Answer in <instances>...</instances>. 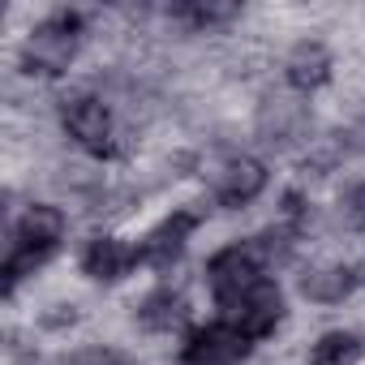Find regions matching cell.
I'll list each match as a JSON object with an SVG mask.
<instances>
[{"label": "cell", "instance_id": "6da1fadb", "mask_svg": "<svg viewBox=\"0 0 365 365\" xmlns=\"http://www.w3.org/2000/svg\"><path fill=\"white\" fill-rule=\"evenodd\" d=\"M215 309H220V322H228L232 331H241L250 344L271 335L279 314H284V297L271 279H258L241 292H228V297H215Z\"/></svg>", "mask_w": 365, "mask_h": 365}, {"label": "cell", "instance_id": "7a4b0ae2", "mask_svg": "<svg viewBox=\"0 0 365 365\" xmlns=\"http://www.w3.org/2000/svg\"><path fill=\"white\" fill-rule=\"evenodd\" d=\"M65 129L91 155H108L116 146V120H112V108L99 95H73V99H65Z\"/></svg>", "mask_w": 365, "mask_h": 365}, {"label": "cell", "instance_id": "3957f363", "mask_svg": "<svg viewBox=\"0 0 365 365\" xmlns=\"http://www.w3.org/2000/svg\"><path fill=\"white\" fill-rule=\"evenodd\" d=\"M245 348H250V339L215 318L211 327H198L190 335V344H185L180 356H185V365H237L245 356Z\"/></svg>", "mask_w": 365, "mask_h": 365}, {"label": "cell", "instance_id": "277c9868", "mask_svg": "<svg viewBox=\"0 0 365 365\" xmlns=\"http://www.w3.org/2000/svg\"><path fill=\"white\" fill-rule=\"evenodd\" d=\"M267 190V168L258 159H228L215 172V198L224 207H245Z\"/></svg>", "mask_w": 365, "mask_h": 365}, {"label": "cell", "instance_id": "5b68a950", "mask_svg": "<svg viewBox=\"0 0 365 365\" xmlns=\"http://www.w3.org/2000/svg\"><path fill=\"white\" fill-rule=\"evenodd\" d=\"M65 237V215L48 202H35L22 211V220L14 224V245L18 250H35V254H52Z\"/></svg>", "mask_w": 365, "mask_h": 365}, {"label": "cell", "instance_id": "8992f818", "mask_svg": "<svg viewBox=\"0 0 365 365\" xmlns=\"http://www.w3.org/2000/svg\"><path fill=\"white\" fill-rule=\"evenodd\" d=\"M138 262H142V254L129 241H120V237H95L86 245V254H82V271L95 275V279H120Z\"/></svg>", "mask_w": 365, "mask_h": 365}, {"label": "cell", "instance_id": "52a82bcc", "mask_svg": "<svg viewBox=\"0 0 365 365\" xmlns=\"http://www.w3.org/2000/svg\"><path fill=\"white\" fill-rule=\"evenodd\" d=\"M288 82L297 86V91H314V86H322L327 82V73H331V56H327V48L322 43H314V39H305V43H297L292 48V56H288Z\"/></svg>", "mask_w": 365, "mask_h": 365}, {"label": "cell", "instance_id": "ba28073f", "mask_svg": "<svg viewBox=\"0 0 365 365\" xmlns=\"http://www.w3.org/2000/svg\"><path fill=\"white\" fill-rule=\"evenodd\" d=\"M138 318H142L146 331H180L185 327V297L172 292V288H159L142 301Z\"/></svg>", "mask_w": 365, "mask_h": 365}, {"label": "cell", "instance_id": "9c48e42d", "mask_svg": "<svg viewBox=\"0 0 365 365\" xmlns=\"http://www.w3.org/2000/svg\"><path fill=\"white\" fill-rule=\"evenodd\" d=\"M348 288H352V271H344V267H322L301 279V292L309 301H339Z\"/></svg>", "mask_w": 365, "mask_h": 365}, {"label": "cell", "instance_id": "30bf717a", "mask_svg": "<svg viewBox=\"0 0 365 365\" xmlns=\"http://www.w3.org/2000/svg\"><path fill=\"white\" fill-rule=\"evenodd\" d=\"M356 352H361L356 335H348V331H331V335H322V339L309 348V365H352Z\"/></svg>", "mask_w": 365, "mask_h": 365}, {"label": "cell", "instance_id": "8fae6325", "mask_svg": "<svg viewBox=\"0 0 365 365\" xmlns=\"http://www.w3.org/2000/svg\"><path fill=\"white\" fill-rule=\"evenodd\" d=\"M348 215H352L356 224H365V185L352 190V198H348Z\"/></svg>", "mask_w": 365, "mask_h": 365}]
</instances>
